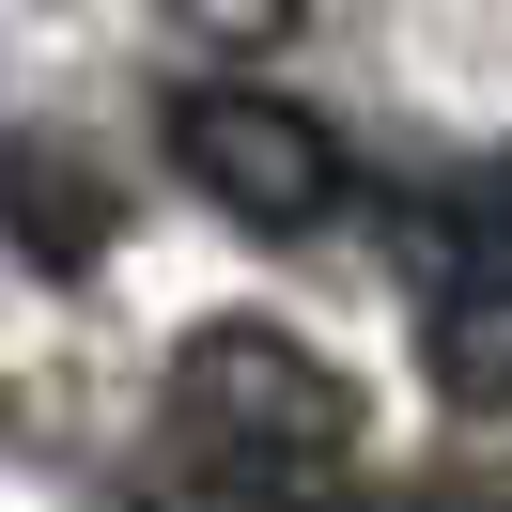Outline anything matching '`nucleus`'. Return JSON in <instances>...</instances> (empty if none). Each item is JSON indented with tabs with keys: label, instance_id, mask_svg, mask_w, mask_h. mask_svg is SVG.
I'll use <instances>...</instances> for the list:
<instances>
[{
	"label": "nucleus",
	"instance_id": "20e7f679",
	"mask_svg": "<svg viewBox=\"0 0 512 512\" xmlns=\"http://www.w3.org/2000/svg\"><path fill=\"white\" fill-rule=\"evenodd\" d=\"M435 388H450L466 419H512V264L435 295Z\"/></svg>",
	"mask_w": 512,
	"mask_h": 512
},
{
	"label": "nucleus",
	"instance_id": "423d86ee",
	"mask_svg": "<svg viewBox=\"0 0 512 512\" xmlns=\"http://www.w3.org/2000/svg\"><path fill=\"white\" fill-rule=\"evenodd\" d=\"M140 512H295V497H280V481H156Z\"/></svg>",
	"mask_w": 512,
	"mask_h": 512
},
{
	"label": "nucleus",
	"instance_id": "39448f33",
	"mask_svg": "<svg viewBox=\"0 0 512 512\" xmlns=\"http://www.w3.org/2000/svg\"><path fill=\"white\" fill-rule=\"evenodd\" d=\"M156 16H171V32H202V47H280L311 0H156Z\"/></svg>",
	"mask_w": 512,
	"mask_h": 512
},
{
	"label": "nucleus",
	"instance_id": "7ed1b4c3",
	"mask_svg": "<svg viewBox=\"0 0 512 512\" xmlns=\"http://www.w3.org/2000/svg\"><path fill=\"white\" fill-rule=\"evenodd\" d=\"M109 218H125V202H109V171H94V156H63V140H32V156H0V233L32 249L47 280H78V264L109 249Z\"/></svg>",
	"mask_w": 512,
	"mask_h": 512
},
{
	"label": "nucleus",
	"instance_id": "f257e3e1",
	"mask_svg": "<svg viewBox=\"0 0 512 512\" xmlns=\"http://www.w3.org/2000/svg\"><path fill=\"white\" fill-rule=\"evenodd\" d=\"M171 435L202 450L218 481H311V466H342L357 450V388L326 373L295 326H187V357H171Z\"/></svg>",
	"mask_w": 512,
	"mask_h": 512
},
{
	"label": "nucleus",
	"instance_id": "f03ea898",
	"mask_svg": "<svg viewBox=\"0 0 512 512\" xmlns=\"http://www.w3.org/2000/svg\"><path fill=\"white\" fill-rule=\"evenodd\" d=\"M171 171H187L218 218H249V233H311V218H342V140H326L311 109L249 94V78L171 94Z\"/></svg>",
	"mask_w": 512,
	"mask_h": 512
},
{
	"label": "nucleus",
	"instance_id": "0eeeda50",
	"mask_svg": "<svg viewBox=\"0 0 512 512\" xmlns=\"http://www.w3.org/2000/svg\"><path fill=\"white\" fill-rule=\"evenodd\" d=\"M342 512H450V497H342Z\"/></svg>",
	"mask_w": 512,
	"mask_h": 512
}]
</instances>
